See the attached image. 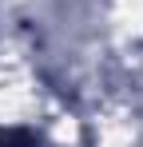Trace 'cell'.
<instances>
[{
  "mask_svg": "<svg viewBox=\"0 0 143 147\" xmlns=\"http://www.w3.org/2000/svg\"><path fill=\"white\" fill-rule=\"evenodd\" d=\"M0 147H36L28 131H0Z\"/></svg>",
  "mask_w": 143,
  "mask_h": 147,
  "instance_id": "1",
  "label": "cell"
}]
</instances>
